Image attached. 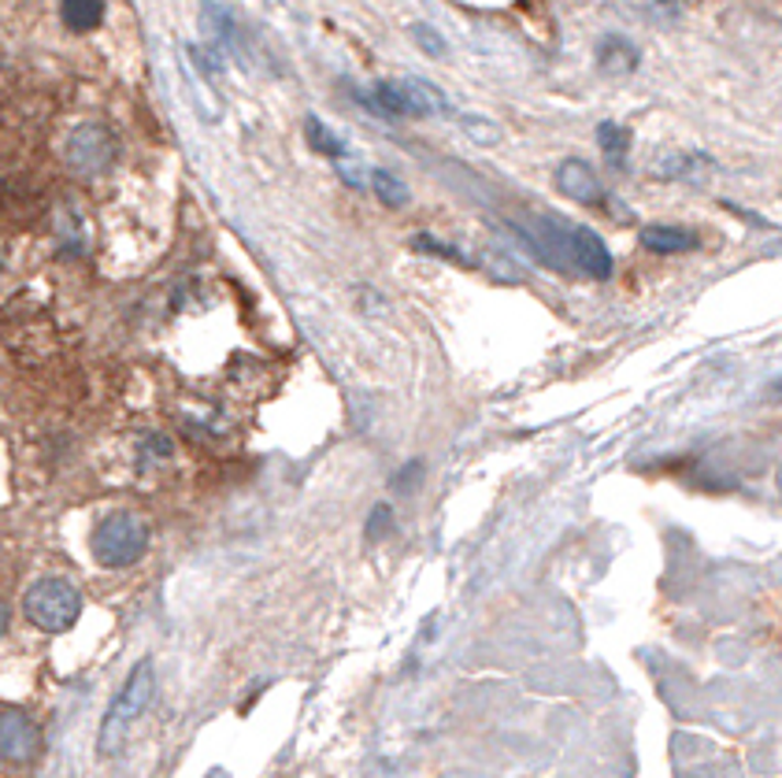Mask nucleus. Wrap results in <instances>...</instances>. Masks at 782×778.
I'll use <instances>...</instances> for the list:
<instances>
[{
    "label": "nucleus",
    "mask_w": 782,
    "mask_h": 778,
    "mask_svg": "<svg viewBox=\"0 0 782 778\" xmlns=\"http://www.w3.org/2000/svg\"><path fill=\"white\" fill-rule=\"evenodd\" d=\"M148 548V523L137 512H112L89 534V553L101 567H134Z\"/></svg>",
    "instance_id": "1"
},
{
    "label": "nucleus",
    "mask_w": 782,
    "mask_h": 778,
    "mask_svg": "<svg viewBox=\"0 0 782 778\" xmlns=\"http://www.w3.org/2000/svg\"><path fill=\"white\" fill-rule=\"evenodd\" d=\"M153 690H156V678H153V664L142 660L131 671V678L123 682V690L115 693L112 708H108L104 723H101V737H97V749L104 756L115 753L119 745H123L126 731L137 723V715L145 712L148 701H153Z\"/></svg>",
    "instance_id": "2"
},
{
    "label": "nucleus",
    "mask_w": 782,
    "mask_h": 778,
    "mask_svg": "<svg viewBox=\"0 0 782 778\" xmlns=\"http://www.w3.org/2000/svg\"><path fill=\"white\" fill-rule=\"evenodd\" d=\"M23 612L37 631L64 634L78 623V612H82V593H78L67 578H42V582H34L26 590Z\"/></svg>",
    "instance_id": "3"
},
{
    "label": "nucleus",
    "mask_w": 782,
    "mask_h": 778,
    "mask_svg": "<svg viewBox=\"0 0 782 778\" xmlns=\"http://www.w3.org/2000/svg\"><path fill=\"white\" fill-rule=\"evenodd\" d=\"M119 142L104 123H82L67 137V164L78 175H104L115 164Z\"/></svg>",
    "instance_id": "4"
},
{
    "label": "nucleus",
    "mask_w": 782,
    "mask_h": 778,
    "mask_svg": "<svg viewBox=\"0 0 782 778\" xmlns=\"http://www.w3.org/2000/svg\"><path fill=\"white\" fill-rule=\"evenodd\" d=\"M42 756V731L23 712H0V760L23 767Z\"/></svg>",
    "instance_id": "5"
},
{
    "label": "nucleus",
    "mask_w": 782,
    "mask_h": 778,
    "mask_svg": "<svg viewBox=\"0 0 782 778\" xmlns=\"http://www.w3.org/2000/svg\"><path fill=\"white\" fill-rule=\"evenodd\" d=\"M557 189L563 197H571V201H579V204H597L601 197H605V186H601V175L593 171V167L586 164V159H563V164H557Z\"/></svg>",
    "instance_id": "6"
},
{
    "label": "nucleus",
    "mask_w": 782,
    "mask_h": 778,
    "mask_svg": "<svg viewBox=\"0 0 782 778\" xmlns=\"http://www.w3.org/2000/svg\"><path fill=\"white\" fill-rule=\"evenodd\" d=\"M641 245H646L649 253L675 256V253H694V248L701 245V237L690 231V226L652 223V226H641Z\"/></svg>",
    "instance_id": "7"
},
{
    "label": "nucleus",
    "mask_w": 782,
    "mask_h": 778,
    "mask_svg": "<svg viewBox=\"0 0 782 778\" xmlns=\"http://www.w3.org/2000/svg\"><path fill=\"white\" fill-rule=\"evenodd\" d=\"M638 45L630 42V37H623V34H608V37H601L597 42V67L605 75H630V71H638Z\"/></svg>",
    "instance_id": "8"
},
{
    "label": "nucleus",
    "mask_w": 782,
    "mask_h": 778,
    "mask_svg": "<svg viewBox=\"0 0 782 778\" xmlns=\"http://www.w3.org/2000/svg\"><path fill=\"white\" fill-rule=\"evenodd\" d=\"M201 8H204V23H208V30H212L215 42H220L223 53L242 59V34H237L231 8H226L223 0H201Z\"/></svg>",
    "instance_id": "9"
},
{
    "label": "nucleus",
    "mask_w": 782,
    "mask_h": 778,
    "mask_svg": "<svg viewBox=\"0 0 782 778\" xmlns=\"http://www.w3.org/2000/svg\"><path fill=\"white\" fill-rule=\"evenodd\" d=\"M59 19L75 34H89L101 26L104 19V0H59Z\"/></svg>",
    "instance_id": "10"
},
{
    "label": "nucleus",
    "mask_w": 782,
    "mask_h": 778,
    "mask_svg": "<svg viewBox=\"0 0 782 778\" xmlns=\"http://www.w3.org/2000/svg\"><path fill=\"white\" fill-rule=\"evenodd\" d=\"M368 186H371V193L379 197L386 208H404V204L412 201L409 186H404L393 171H386V167H375V171L368 175Z\"/></svg>",
    "instance_id": "11"
},
{
    "label": "nucleus",
    "mask_w": 782,
    "mask_h": 778,
    "mask_svg": "<svg viewBox=\"0 0 782 778\" xmlns=\"http://www.w3.org/2000/svg\"><path fill=\"white\" fill-rule=\"evenodd\" d=\"M304 134H309V145H312L320 156L345 159V153H349V145H345V137H338L331 126L323 123V119H315V115L304 119Z\"/></svg>",
    "instance_id": "12"
},
{
    "label": "nucleus",
    "mask_w": 782,
    "mask_h": 778,
    "mask_svg": "<svg viewBox=\"0 0 782 778\" xmlns=\"http://www.w3.org/2000/svg\"><path fill=\"white\" fill-rule=\"evenodd\" d=\"M404 82H409L415 104H420L423 115H445V119L453 115V101L434 82H427V78H404Z\"/></svg>",
    "instance_id": "13"
},
{
    "label": "nucleus",
    "mask_w": 782,
    "mask_h": 778,
    "mask_svg": "<svg viewBox=\"0 0 782 778\" xmlns=\"http://www.w3.org/2000/svg\"><path fill=\"white\" fill-rule=\"evenodd\" d=\"M597 145H601V153L612 159V164H623L627 153H630V130L608 119V123L597 126Z\"/></svg>",
    "instance_id": "14"
},
{
    "label": "nucleus",
    "mask_w": 782,
    "mask_h": 778,
    "mask_svg": "<svg viewBox=\"0 0 782 778\" xmlns=\"http://www.w3.org/2000/svg\"><path fill=\"white\" fill-rule=\"evenodd\" d=\"M460 126H463V134H468L474 145H482V148L501 145V126L490 123V119H482V115H463Z\"/></svg>",
    "instance_id": "15"
},
{
    "label": "nucleus",
    "mask_w": 782,
    "mask_h": 778,
    "mask_svg": "<svg viewBox=\"0 0 782 778\" xmlns=\"http://www.w3.org/2000/svg\"><path fill=\"white\" fill-rule=\"evenodd\" d=\"M409 37H412V42L420 45L427 56H434V59L449 56V42H445V37H442L431 23H409Z\"/></svg>",
    "instance_id": "16"
},
{
    "label": "nucleus",
    "mask_w": 782,
    "mask_h": 778,
    "mask_svg": "<svg viewBox=\"0 0 782 778\" xmlns=\"http://www.w3.org/2000/svg\"><path fill=\"white\" fill-rule=\"evenodd\" d=\"M412 248H420V253H431V256H442V259H453V264H460V267H474L471 256H463L460 248L445 245V242H438V237H431V234H415Z\"/></svg>",
    "instance_id": "17"
},
{
    "label": "nucleus",
    "mask_w": 782,
    "mask_h": 778,
    "mask_svg": "<svg viewBox=\"0 0 782 778\" xmlns=\"http://www.w3.org/2000/svg\"><path fill=\"white\" fill-rule=\"evenodd\" d=\"M393 531V508L390 504H375L368 519V542H382L386 534Z\"/></svg>",
    "instance_id": "18"
},
{
    "label": "nucleus",
    "mask_w": 782,
    "mask_h": 778,
    "mask_svg": "<svg viewBox=\"0 0 782 778\" xmlns=\"http://www.w3.org/2000/svg\"><path fill=\"white\" fill-rule=\"evenodd\" d=\"M8 623H12V612H8V601L0 597V637L8 634Z\"/></svg>",
    "instance_id": "19"
},
{
    "label": "nucleus",
    "mask_w": 782,
    "mask_h": 778,
    "mask_svg": "<svg viewBox=\"0 0 782 778\" xmlns=\"http://www.w3.org/2000/svg\"><path fill=\"white\" fill-rule=\"evenodd\" d=\"M0 271H4V259H0Z\"/></svg>",
    "instance_id": "20"
}]
</instances>
